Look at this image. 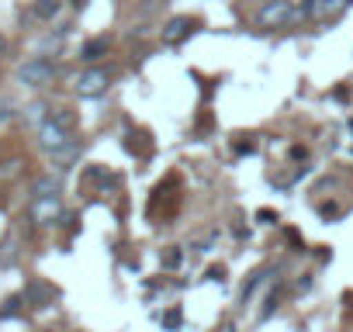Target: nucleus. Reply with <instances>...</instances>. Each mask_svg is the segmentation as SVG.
I'll list each match as a JSON object with an SVG mask.
<instances>
[{
    "label": "nucleus",
    "mask_w": 353,
    "mask_h": 332,
    "mask_svg": "<svg viewBox=\"0 0 353 332\" xmlns=\"http://www.w3.org/2000/svg\"><path fill=\"white\" fill-rule=\"evenodd\" d=\"M294 21V4L291 0H267L256 14V25L260 28H284Z\"/></svg>",
    "instance_id": "obj_1"
},
{
    "label": "nucleus",
    "mask_w": 353,
    "mask_h": 332,
    "mask_svg": "<svg viewBox=\"0 0 353 332\" xmlns=\"http://www.w3.org/2000/svg\"><path fill=\"white\" fill-rule=\"evenodd\" d=\"M52 76H56V63L46 59V56H35L18 70V80L25 87H46V83H52Z\"/></svg>",
    "instance_id": "obj_2"
},
{
    "label": "nucleus",
    "mask_w": 353,
    "mask_h": 332,
    "mask_svg": "<svg viewBox=\"0 0 353 332\" xmlns=\"http://www.w3.org/2000/svg\"><path fill=\"white\" fill-rule=\"evenodd\" d=\"M108 83H111L108 70H101V66H90V70H83V73L77 76L73 90H77L80 97H101V94L108 90Z\"/></svg>",
    "instance_id": "obj_3"
},
{
    "label": "nucleus",
    "mask_w": 353,
    "mask_h": 332,
    "mask_svg": "<svg viewBox=\"0 0 353 332\" xmlns=\"http://www.w3.org/2000/svg\"><path fill=\"white\" fill-rule=\"evenodd\" d=\"M73 138H70V128H63V125H56L52 118H46L42 125H39V145L46 149V152H59V149H66Z\"/></svg>",
    "instance_id": "obj_4"
},
{
    "label": "nucleus",
    "mask_w": 353,
    "mask_h": 332,
    "mask_svg": "<svg viewBox=\"0 0 353 332\" xmlns=\"http://www.w3.org/2000/svg\"><path fill=\"white\" fill-rule=\"evenodd\" d=\"M198 28V21L194 18H188V14H176V18H170L166 25H163V45H181L184 39H191V32Z\"/></svg>",
    "instance_id": "obj_5"
},
{
    "label": "nucleus",
    "mask_w": 353,
    "mask_h": 332,
    "mask_svg": "<svg viewBox=\"0 0 353 332\" xmlns=\"http://www.w3.org/2000/svg\"><path fill=\"white\" fill-rule=\"evenodd\" d=\"M59 215H63L59 198H35V201H32V222H35V225H52Z\"/></svg>",
    "instance_id": "obj_6"
},
{
    "label": "nucleus",
    "mask_w": 353,
    "mask_h": 332,
    "mask_svg": "<svg viewBox=\"0 0 353 332\" xmlns=\"http://www.w3.org/2000/svg\"><path fill=\"white\" fill-rule=\"evenodd\" d=\"M108 49H111V39H90V42H83V49H80V59L83 63H97L101 56H108Z\"/></svg>",
    "instance_id": "obj_7"
},
{
    "label": "nucleus",
    "mask_w": 353,
    "mask_h": 332,
    "mask_svg": "<svg viewBox=\"0 0 353 332\" xmlns=\"http://www.w3.org/2000/svg\"><path fill=\"white\" fill-rule=\"evenodd\" d=\"M59 191H63L59 177H39V180L32 184V194H35V198H59Z\"/></svg>",
    "instance_id": "obj_8"
},
{
    "label": "nucleus",
    "mask_w": 353,
    "mask_h": 332,
    "mask_svg": "<svg viewBox=\"0 0 353 332\" xmlns=\"http://www.w3.org/2000/svg\"><path fill=\"white\" fill-rule=\"evenodd\" d=\"M350 0H319V18L322 21H336L339 14H346Z\"/></svg>",
    "instance_id": "obj_9"
},
{
    "label": "nucleus",
    "mask_w": 353,
    "mask_h": 332,
    "mask_svg": "<svg viewBox=\"0 0 353 332\" xmlns=\"http://www.w3.org/2000/svg\"><path fill=\"white\" fill-rule=\"evenodd\" d=\"M59 8H63V0H35V18H42V21H52L56 14H59Z\"/></svg>",
    "instance_id": "obj_10"
},
{
    "label": "nucleus",
    "mask_w": 353,
    "mask_h": 332,
    "mask_svg": "<svg viewBox=\"0 0 353 332\" xmlns=\"http://www.w3.org/2000/svg\"><path fill=\"white\" fill-rule=\"evenodd\" d=\"M181 263H184V253H181V246H170V249L159 256V267H163V270H176Z\"/></svg>",
    "instance_id": "obj_11"
},
{
    "label": "nucleus",
    "mask_w": 353,
    "mask_h": 332,
    "mask_svg": "<svg viewBox=\"0 0 353 332\" xmlns=\"http://www.w3.org/2000/svg\"><path fill=\"white\" fill-rule=\"evenodd\" d=\"M263 280H267V270H256V273H253V277H250V284H246V287H243V304H246V301H250V298H253V294H256V287H260V284H263Z\"/></svg>",
    "instance_id": "obj_12"
},
{
    "label": "nucleus",
    "mask_w": 353,
    "mask_h": 332,
    "mask_svg": "<svg viewBox=\"0 0 353 332\" xmlns=\"http://www.w3.org/2000/svg\"><path fill=\"white\" fill-rule=\"evenodd\" d=\"M77 152H80V145H77V142H70L66 149H59V152H52V159H56L59 166H66V163H70V159H73Z\"/></svg>",
    "instance_id": "obj_13"
},
{
    "label": "nucleus",
    "mask_w": 353,
    "mask_h": 332,
    "mask_svg": "<svg viewBox=\"0 0 353 332\" xmlns=\"http://www.w3.org/2000/svg\"><path fill=\"white\" fill-rule=\"evenodd\" d=\"M18 311H21V298H8L4 304H0V318H11Z\"/></svg>",
    "instance_id": "obj_14"
},
{
    "label": "nucleus",
    "mask_w": 353,
    "mask_h": 332,
    "mask_svg": "<svg viewBox=\"0 0 353 332\" xmlns=\"http://www.w3.org/2000/svg\"><path fill=\"white\" fill-rule=\"evenodd\" d=\"M163 325H166V329H176V325H181V308L166 311V315H163Z\"/></svg>",
    "instance_id": "obj_15"
},
{
    "label": "nucleus",
    "mask_w": 353,
    "mask_h": 332,
    "mask_svg": "<svg viewBox=\"0 0 353 332\" xmlns=\"http://www.w3.org/2000/svg\"><path fill=\"white\" fill-rule=\"evenodd\" d=\"M49 118H52L56 125H63V128H70V125H73V114H70L66 107H63V111H56V114H49Z\"/></svg>",
    "instance_id": "obj_16"
},
{
    "label": "nucleus",
    "mask_w": 353,
    "mask_h": 332,
    "mask_svg": "<svg viewBox=\"0 0 353 332\" xmlns=\"http://www.w3.org/2000/svg\"><path fill=\"white\" fill-rule=\"evenodd\" d=\"M208 280H225V270H222V267H212V270H208Z\"/></svg>",
    "instance_id": "obj_17"
},
{
    "label": "nucleus",
    "mask_w": 353,
    "mask_h": 332,
    "mask_svg": "<svg viewBox=\"0 0 353 332\" xmlns=\"http://www.w3.org/2000/svg\"><path fill=\"white\" fill-rule=\"evenodd\" d=\"M256 218H260V222H267V225H274V222H277V215H274V211H260Z\"/></svg>",
    "instance_id": "obj_18"
},
{
    "label": "nucleus",
    "mask_w": 353,
    "mask_h": 332,
    "mask_svg": "<svg viewBox=\"0 0 353 332\" xmlns=\"http://www.w3.org/2000/svg\"><path fill=\"white\" fill-rule=\"evenodd\" d=\"M4 56H8V39L0 35V59H4Z\"/></svg>",
    "instance_id": "obj_19"
}]
</instances>
